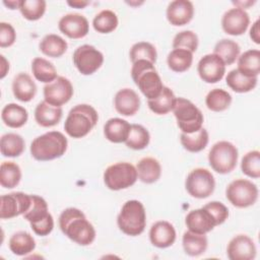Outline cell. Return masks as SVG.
<instances>
[{"mask_svg": "<svg viewBox=\"0 0 260 260\" xmlns=\"http://www.w3.org/2000/svg\"><path fill=\"white\" fill-rule=\"evenodd\" d=\"M59 226L67 238L80 246H88L95 239L93 225L78 208L69 207L63 210L59 216Z\"/></svg>", "mask_w": 260, "mask_h": 260, "instance_id": "cell-1", "label": "cell"}, {"mask_svg": "<svg viewBox=\"0 0 260 260\" xmlns=\"http://www.w3.org/2000/svg\"><path fill=\"white\" fill-rule=\"evenodd\" d=\"M68 141L59 131H50L36 137L30 144L31 156L41 161L61 157L67 150Z\"/></svg>", "mask_w": 260, "mask_h": 260, "instance_id": "cell-2", "label": "cell"}, {"mask_svg": "<svg viewBox=\"0 0 260 260\" xmlns=\"http://www.w3.org/2000/svg\"><path fill=\"white\" fill-rule=\"evenodd\" d=\"M98 120L99 115L93 107L87 104H79L68 113L64 129L70 137L82 138L92 130Z\"/></svg>", "mask_w": 260, "mask_h": 260, "instance_id": "cell-3", "label": "cell"}, {"mask_svg": "<svg viewBox=\"0 0 260 260\" xmlns=\"http://www.w3.org/2000/svg\"><path fill=\"white\" fill-rule=\"evenodd\" d=\"M132 64L131 76L134 83L147 100L156 98L161 92L164 84L154 64L146 60H138Z\"/></svg>", "mask_w": 260, "mask_h": 260, "instance_id": "cell-4", "label": "cell"}, {"mask_svg": "<svg viewBox=\"0 0 260 260\" xmlns=\"http://www.w3.org/2000/svg\"><path fill=\"white\" fill-rule=\"evenodd\" d=\"M117 224L127 236L141 235L146 225V213L143 204L138 200L126 201L118 214Z\"/></svg>", "mask_w": 260, "mask_h": 260, "instance_id": "cell-5", "label": "cell"}, {"mask_svg": "<svg viewBox=\"0 0 260 260\" xmlns=\"http://www.w3.org/2000/svg\"><path fill=\"white\" fill-rule=\"evenodd\" d=\"M178 127L183 133H193L202 128L203 114L189 100L177 98L173 109Z\"/></svg>", "mask_w": 260, "mask_h": 260, "instance_id": "cell-6", "label": "cell"}, {"mask_svg": "<svg viewBox=\"0 0 260 260\" xmlns=\"http://www.w3.org/2000/svg\"><path fill=\"white\" fill-rule=\"evenodd\" d=\"M238 149L230 141L221 140L212 145L208 153V161L213 171L218 174H229L237 166Z\"/></svg>", "mask_w": 260, "mask_h": 260, "instance_id": "cell-7", "label": "cell"}, {"mask_svg": "<svg viewBox=\"0 0 260 260\" xmlns=\"http://www.w3.org/2000/svg\"><path fill=\"white\" fill-rule=\"evenodd\" d=\"M137 179L136 168L127 161L111 165L104 173L105 185L113 191L127 189L134 185Z\"/></svg>", "mask_w": 260, "mask_h": 260, "instance_id": "cell-8", "label": "cell"}, {"mask_svg": "<svg viewBox=\"0 0 260 260\" xmlns=\"http://www.w3.org/2000/svg\"><path fill=\"white\" fill-rule=\"evenodd\" d=\"M258 193L256 184L247 179H236L225 189L228 200L238 208L254 205L258 199Z\"/></svg>", "mask_w": 260, "mask_h": 260, "instance_id": "cell-9", "label": "cell"}, {"mask_svg": "<svg viewBox=\"0 0 260 260\" xmlns=\"http://www.w3.org/2000/svg\"><path fill=\"white\" fill-rule=\"evenodd\" d=\"M185 187L192 197L198 199L207 198L214 191V177L207 169L196 168L188 174Z\"/></svg>", "mask_w": 260, "mask_h": 260, "instance_id": "cell-10", "label": "cell"}, {"mask_svg": "<svg viewBox=\"0 0 260 260\" xmlns=\"http://www.w3.org/2000/svg\"><path fill=\"white\" fill-rule=\"evenodd\" d=\"M73 63L83 75L94 73L104 63V55L91 45H82L73 53Z\"/></svg>", "mask_w": 260, "mask_h": 260, "instance_id": "cell-11", "label": "cell"}, {"mask_svg": "<svg viewBox=\"0 0 260 260\" xmlns=\"http://www.w3.org/2000/svg\"><path fill=\"white\" fill-rule=\"evenodd\" d=\"M31 195L23 192H12L1 196L0 217L9 219L23 214L30 206Z\"/></svg>", "mask_w": 260, "mask_h": 260, "instance_id": "cell-12", "label": "cell"}, {"mask_svg": "<svg viewBox=\"0 0 260 260\" xmlns=\"http://www.w3.org/2000/svg\"><path fill=\"white\" fill-rule=\"evenodd\" d=\"M72 95L73 86L71 81L64 76H58L54 81L44 86L45 101L55 107H61L68 103Z\"/></svg>", "mask_w": 260, "mask_h": 260, "instance_id": "cell-13", "label": "cell"}, {"mask_svg": "<svg viewBox=\"0 0 260 260\" xmlns=\"http://www.w3.org/2000/svg\"><path fill=\"white\" fill-rule=\"evenodd\" d=\"M197 71L200 78L206 83H216L224 76L225 64L214 53L207 54L199 60Z\"/></svg>", "mask_w": 260, "mask_h": 260, "instance_id": "cell-14", "label": "cell"}, {"mask_svg": "<svg viewBox=\"0 0 260 260\" xmlns=\"http://www.w3.org/2000/svg\"><path fill=\"white\" fill-rule=\"evenodd\" d=\"M250 23L249 14L241 8L234 7L224 12L221 18V26L224 32L231 36L243 35Z\"/></svg>", "mask_w": 260, "mask_h": 260, "instance_id": "cell-15", "label": "cell"}, {"mask_svg": "<svg viewBox=\"0 0 260 260\" xmlns=\"http://www.w3.org/2000/svg\"><path fill=\"white\" fill-rule=\"evenodd\" d=\"M62 34L70 39L84 38L89 30L88 20L79 13H68L62 16L58 22Z\"/></svg>", "mask_w": 260, "mask_h": 260, "instance_id": "cell-16", "label": "cell"}, {"mask_svg": "<svg viewBox=\"0 0 260 260\" xmlns=\"http://www.w3.org/2000/svg\"><path fill=\"white\" fill-rule=\"evenodd\" d=\"M226 255L230 260H253L256 256V246L250 237L238 235L229 242Z\"/></svg>", "mask_w": 260, "mask_h": 260, "instance_id": "cell-17", "label": "cell"}, {"mask_svg": "<svg viewBox=\"0 0 260 260\" xmlns=\"http://www.w3.org/2000/svg\"><path fill=\"white\" fill-rule=\"evenodd\" d=\"M194 15V6L188 0H175L169 3L167 19L172 25L182 26L189 23Z\"/></svg>", "mask_w": 260, "mask_h": 260, "instance_id": "cell-18", "label": "cell"}, {"mask_svg": "<svg viewBox=\"0 0 260 260\" xmlns=\"http://www.w3.org/2000/svg\"><path fill=\"white\" fill-rule=\"evenodd\" d=\"M185 223L188 231L201 235L209 233L216 226V222L211 214L203 207L191 210L186 215Z\"/></svg>", "mask_w": 260, "mask_h": 260, "instance_id": "cell-19", "label": "cell"}, {"mask_svg": "<svg viewBox=\"0 0 260 260\" xmlns=\"http://www.w3.org/2000/svg\"><path fill=\"white\" fill-rule=\"evenodd\" d=\"M149 240L150 243L156 248H168L176 241V230L169 221H156L150 228Z\"/></svg>", "mask_w": 260, "mask_h": 260, "instance_id": "cell-20", "label": "cell"}, {"mask_svg": "<svg viewBox=\"0 0 260 260\" xmlns=\"http://www.w3.org/2000/svg\"><path fill=\"white\" fill-rule=\"evenodd\" d=\"M114 105L116 111L123 116H133L140 108V98L131 88H122L117 91Z\"/></svg>", "mask_w": 260, "mask_h": 260, "instance_id": "cell-21", "label": "cell"}, {"mask_svg": "<svg viewBox=\"0 0 260 260\" xmlns=\"http://www.w3.org/2000/svg\"><path fill=\"white\" fill-rule=\"evenodd\" d=\"M12 91L18 101L27 103L35 98L37 93V85L27 73L20 72L13 78Z\"/></svg>", "mask_w": 260, "mask_h": 260, "instance_id": "cell-22", "label": "cell"}, {"mask_svg": "<svg viewBox=\"0 0 260 260\" xmlns=\"http://www.w3.org/2000/svg\"><path fill=\"white\" fill-rule=\"evenodd\" d=\"M62 114L61 107H55L43 101L36 107L35 120L42 127H53L60 122Z\"/></svg>", "mask_w": 260, "mask_h": 260, "instance_id": "cell-23", "label": "cell"}, {"mask_svg": "<svg viewBox=\"0 0 260 260\" xmlns=\"http://www.w3.org/2000/svg\"><path fill=\"white\" fill-rule=\"evenodd\" d=\"M131 125L124 119L111 118L104 125L105 137L113 143L125 142L130 131Z\"/></svg>", "mask_w": 260, "mask_h": 260, "instance_id": "cell-24", "label": "cell"}, {"mask_svg": "<svg viewBox=\"0 0 260 260\" xmlns=\"http://www.w3.org/2000/svg\"><path fill=\"white\" fill-rule=\"evenodd\" d=\"M138 179L146 184L156 182L161 175L159 161L154 157H143L136 165Z\"/></svg>", "mask_w": 260, "mask_h": 260, "instance_id": "cell-25", "label": "cell"}, {"mask_svg": "<svg viewBox=\"0 0 260 260\" xmlns=\"http://www.w3.org/2000/svg\"><path fill=\"white\" fill-rule=\"evenodd\" d=\"M1 119L10 128H20L27 122L28 113L22 106L11 103L2 109Z\"/></svg>", "mask_w": 260, "mask_h": 260, "instance_id": "cell-26", "label": "cell"}, {"mask_svg": "<svg viewBox=\"0 0 260 260\" xmlns=\"http://www.w3.org/2000/svg\"><path fill=\"white\" fill-rule=\"evenodd\" d=\"M237 69L246 76L257 77L260 73V51L253 49L244 52L238 58Z\"/></svg>", "mask_w": 260, "mask_h": 260, "instance_id": "cell-27", "label": "cell"}, {"mask_svg": "<svg viewBox=\"0 0 260 260\" xmlns=\"http://www.w3.org/2000/svg\"><path fill=\"white\" fill-rule=\"evenodd\" d=\"M8 246L14 255L25 256L35 250L36 241L29 233L20 231L11 236Z\"/></svg>", "mask_w": 260, "mask_h": 260, "instance_id": "cell-28", "label": "cell"}, {"mask_svg": "<svg viewBox=\"0 0 260 260\" xmlns=\"http://www.w3.org/2000/svg\"><path fill=\"white\" fill-rule=\"evenodd\" d=\"M40 51L51 58L61 57L68 48L67 42L58 35L49 34L45 36L39 44Z\"/></svg>", "mask_w": 260, "mask_h": 260, "instance_id": "cell-29", "label": "cell"}, {"mask_svg": "<svg viewBox=\"0 0 260 260\" xmlns=\"http://www.w3.org/2000/svg\"><path fill=\"white\" fill-rule=\"evenodd\" d=\"M257 77L246 76L243 73H241L238 69L231 70L225 77V82L228 86L232 90L239 93L249 92L253 90L257 85Z\"/></svg>", "mask_w": 260, "mask_h": 260, "instance_id": "cell-30", "label": "cell"}, {"mask_svg": "<svg viewBox=\"0 0 260 260\" xmlns=\"http://www.w3.org/2000/svg\"><path fill=\"white\" fill-rule=\"evenodd\" d=\"M176 99L173 90L168 86H164L161 92L156 98L147 101L148 108L156 115H166L173 111Z\"/></svg>", "mask_w": 260, "mask_h": 260, "instance_id": "cell-31", "label": "cell"}, {"mask_svg": "<svg viewBox=\"0 0 260 260\" xmlns=\"http://www.w3.org/2000/svg\"><path fill=\"white\" fill-rule=\"evenodd\" d=\"M182 245L187 255L196 257L203 254L206 251L208 242L205 235L196 234V233L187 231L183 235Z\"/></svg>", "mask_w": 260, "mask_h": 260, "instance_id": "cell-32", "label": "cell"}, {"mask_svg": "<svg viewBox=\"0 0 260 260\" xmlns=\"http://www.w3.org/2000/svg\"><path fill=\"white\" fill-rule=\"evenodd\" d=\"M181 144L183 147L190 152H199L203 150L209 140L208 132L205 128H201L193 133H181L180 136Z\"/></svg>", "mask_w": 260, "mask_h": 260, "instance_id": "cell-33", "label": "cell"}, {"mask_svg": "<svg viewBox=\"0 0 260 260\" xmlns=\"http://www.w3.org/2000/svg\"><path fill=\"white\" fill-rule=\"evenodd\" d=\"M25 147L23 138L16 133H6L2 135L0 140V151L3 156L16 157L19 156Z\"/></svg>", "mask_w": 260, "mask_h": 260, "instance_id": "cell-34", "label": "cell"}, {"mask_svg": "<svg viewBox=\"0 0 260 260\" xmlns=\"http://www.w3.org/2000/svg\"><path fill=\"white\" fill-rule=\"evenodd\" d=\"M31 72L38 81L44 83H50L58 77L57 70L53 63L42 57H37L32 60Z\"/></svg>", "mask_w": 260, "mask_h": 260, "instance_id": "cell-35", "label": "cell"}, {"mask_svg": "<svg viewBox=\"0 0 260 260\" xmlns=\"http://www.w3.org/2000/svg\"><path fill=\"white\" fill-rule=\"evenodd\" d=\"M241 48L239 44L230 39H222L214 46L213 53L221 58L225 66L232 65L240 56Z\"/></svg>", "mask_w": 260, "mask_h": 260, "instance_id": "cell-36", "label": "cell"}, {"mask_svg": "<svg viewBox=\"0 0 260 260\" xmlns=\"http://www.w3.org/2000/svg\"><path fill=\"white\" fill-rule=\"evenodd\" d=\"M193 62V53L184 49H174L171 51L167 58L168 66L174 72L187 71Z\"/></svg>", "mask_w": 260, "mask_h": 260, "instance_id": "cell-37", "label": "cell"}, {"mask_svg": "<svg viewBox=\"0 0 260 260\" xmlns=\"http://www.w3.org/2000/svg\"><path fill=\"white\" fill-rule=\"evenodd\" d=\"M21 179V170L14 161H3L0 167V184L3 188L16 187Z\"/></svg>", "mask_w": 260, "mask_h": 260, "instance_id": "cell-38", "label": "cell"}, {"mask_svg": "<svg viewBox=\"0 0 260 260\" xmlns=\"http://www.w3.org/2000/svg\"><path fill=\"white\" fill-rule=\"evenodd\" d=\"M231 103L232 95L221 88L211 89L205 98L206 107L213 112H222L226 110L231 106Z\"/></svg>", "mask_w": 260, "mask_h": 260, "instance_id": "cell-39", "label": "cell"}, {"mask_svg": "<svg viewBox=\"0 0 260 260\" xmlns=\"http://www.w3.org/2000/svg\"><path fill=\"white\" fill-rule=\"evenodd\" d=\"M149 140L150 135L146 128L139 124H132L125 144L131 149L141 150L147 147V145L149 144Z\"/></svg>", "mask_w": 260, "mask_h": 260, "instance_id": "cell-40", "label": "cell"}, {"mask_svg": "<svg viewBox=\"0 0 260 260\" xmlns=\"http://www.w3.org/2000/svg\"><path fill=\"white\" fill-rule=\"evenodd\" d=\"M92 25L100 34H110L118 26V16L114 11L104 9L94 16Z\"/></svg>", "mask_w": 260, "mask_h": 260, "instance_id": "cell-41", "label": "cell"}, {"mask_svg": "<svg viewBox=\"0 0 260 260\" xmlns=\"http://www.w3.org/2000/svg\"><path fill=\"white\" fill-rule=\"evenodd\" d=\"M49 214L50 212L48 210L47 201L39 195H31L30 206L22 215L30 224L44 219Z\"/></svg>", "mask_w": 260, "mask_h": 260, "instance_id": "cell-42", "label": "cell"}, {"mask_svg": "<svg viewBox=\"0 0 260 260\" xmlns=\"http://www.w3.org/2000/svg\"><path fill=\"white\" fill-rule=\"evenodd\" d=\"M130 60L132 63L138 60H146L152 64L156 62V49L148 42H138L134 44L130 49Z\"/></svg>", "mask_w": 260, "mask_h": 260, "instance_id": "cell-43", "label": "cell"}, {"mask_svg": "<svg viewBox=\"0 0 260 260\" xmlns=\"http://www.w3.org/2000/svg\"><path fill=\"white\" fill-rule=\"evenodd\" d=\"M47 3L45 0H20L19 10L27 20H38L43 17Z\"/></svg>", "mask_w": 260, "mask_h": 260, "instance_id": "cell-44", "label": "cell"}, {"mask_svg": "<svg viewBox=\"0 0 260 260\" xmlns=\"http://www.w3.org/2000/svg\"><path fill=\"white\" fill-rule=\"evenodd\" d=\"M241 170L246 176L258 179L260 177V152L258 150L247 152L242 158Z\"/></svg>", "mask_w": 260, "mask_h": 260, "instance_id": "cell-45", "label": "cell"}, {"mask_svg": "<svg viewBox=\"0 0 260 260\" xmlns=\"http://www.w3.org/2000/svg\"><path fill=\"white\" fill-rule=\"evenodd\" d=\"M174 49H184L191 53L198 48V37L192 30H182L178 32L173 40Z\"/></svg>", "mask_w": 260, "mask_h": 260, "instance_id": "cell-46", "label": "cell"}, {"mask_svg": "<svg viewBox=\"0 0 260 260\" xmlns=\"http://www.w3.org/2000/svg\"><path fill=\"white\" fill-rule=\"evenodd\" d=\"M213 217V219L216 222V225H219L223 223L228 217H229V209L228 207L219 202V201H211L203 206Z\"/></svg>", "mask_w": 260, "mask_h": 260, "instance_id": "cell-47", "label": "cell"}, {"mask_svg": "<svg viewBox=\"0 0 260 260\" xmlns=\"http://www.w3.org/2000/svg\"><path fill=\"white\" fill-rule=\"evenodd\" d=\"M16 32L14 27L7 22H0V47L6 48L14 44Z\"/></svg>", "mask_w": 260, "mask_h": 260, "instance_id": "cell-48", "label": "cell"}, {"mask_svg": "<svg viewBox=\"0 0 260 260\" xmlns=\"http://www.w3.org/2000/svg\"><path fill=\"white\" fill-rule=\"evenodd\" d=\"M30 228L34 231V233L38 236H41V237L48 236L54 229V219L52 214L50 213L47 217H45L44 219L38 222L30 223Z\"/></svg>", "mask_w": 260, "mask_h": 260, "instance_id": "cell-49", "label": "cell"}, {"mask_svg": "<svg viewBox=\"0 0 260 260\" xmlns=\"http://www.w3.org/2000/svg\"><path fill=\"white\" fill-rule=\"evenodd\" d=\"M250 38L251 40L259 45L260 44V28H259V19H257L250 28Z\"/></svg>", "mask_w": 260, "mask_h": 260, "instance_id": "cell-50", "label": "cell"}, {"mask_svg": "<svg viewBox=\"0 0 260 260\" xmlns=\"http://www.w3.org/2000/svg\"><path fill=\"white\" fill-rule=\"evenodd\" d=\"M0 57H1V74H0V78H4L5 75L7 74V72L9 71V62L5 59V57L3 55H1Z\"/></svg>", "mask_w": 260, "mask_h": 260, "instance_id": "cell-51", "label": "cell"}, {"mask_svg": "<svg viewBox=\"0 0 260 260\" xmlns=\"http://www.w3.org/2000/svg\"><path fill=\"white\" fill-rule=\"evenodd\" d=\"M67 4L74 8H84L89 4V1H83V0H74V1H67Z\"/></svg>", "mask_w": 260, "mask_h": 260, "instance_id": "cell-52", "label": "cell"}, {"mask_svg": "<svg viewBox=\"0 0 260 260\" xmlns=\"http://www.w3.org/2000/svg\"><path fill=\"white\" fill-rule=\"evenodd\" d=\"M3 4L7 6L9 9H19L20 5V0H13V1H3Z\"/></svg>", "mask_w": 260, "mask_h": 260, "instance_id": "cell-53", "label": "cell"}, {"mask_svg": "<svg viewBox=\"0 0 260 260\" xmlns=\"http://www.w3.org/2000/svg\"><path fill=\"white\" fill-rule=\"evenodd\" d=\"M233 3L236 5V7L241 8V9H244V8L249 7L250 5H253V4L255 3V1H246V2H241V1H239V2H233Z\"/></svg>", "mask_w": 260, "mask_h": 260, "instance_id": "cell-54", "label": "cell"}]
</instances>
